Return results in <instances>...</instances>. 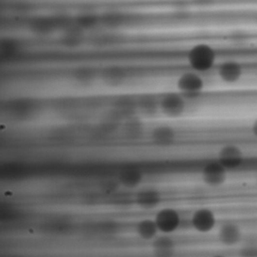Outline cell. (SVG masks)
Returning a JSON list of instances; mask_svg holds the SVG:
<instances>
[{
	"mask_svg": "<svg viewBox=\"0 0 257 257\" xmlns=\"http://www.w3.org/2000/svg\"><path fill=\"white\" fill-rule=\"evenodd\" d=\"M190 221L192 228L201 234L210 232L217 222L214 212L207 207H201L195 210Z\"/></svg>",
	"mask_w": 257,
	"mask_h": 257,
	"instance_id": "3",
	"label": "cell"
},
{
	"mask_svg": "<svg viewBox=\"0 0 257 257\" xmlns=\"http://www.w3.org/2000/svg\"><path fill=\"white\" fill-rule=\"evenodd\" d=\"M127 70L120 66H109L100 70L99 80L109 88H118L127 82Z\"/></svg>",
	"mask_w": 257,
	"mask_h": 257,
	"instance_id": "7",
	"label": "cell"
},
{
	"mask_svg": "<svg viewBox=\"0 0 257 257\" xmlns=\"http://www.w3.org/2000/svg\"><path fill=\"white\" fill-rule=\"evenodd\" d=\"M255 184H256V187H257V177H256V180H255Z\"/></svg>",
	"mask_w": 257,
	"mask_h": 257,
	"instance_id": "18",
	"label": "cell"
},
{
	"mask_svg": "<svg viewBox=\"0 0 257 257\" xmlns=\"http://www.w3.org/2000/svg\"><path fill=\"white\" fill-rule=\"evenodd\" d=\"M152 252L154 257H174L177 243L171 234H159L151 242Z\"/></svg>",
	"mask_w": 257,
	"mask_h": 257,
	"instance_id": "11",
	"label": "cell"
},
{
	"mask_svg": "<svg viewBox=\"0 0 257 257\" xmlns=\"http://www.w3.org/2000/svg\"><path fill=\"white\" fill-rule=\"evenodd\" d=\"M154 219L160 234H173L180 228L181 224L180 213L172 207L160 209L156 213Z\"/></svg>",
	"mask_w": 257,
	"mask_h": 257,
	"instance_id": "1",
	"label": "cell"
},
{
	"mask_svg": "<svg viewBox=\"0 0 257 257\" xmlns=\"http://www.w3.org/2000/svg\"><path fill=\"white\" fill-rule=\"evenodd\" d=\"M137 235L145 241H153L159 234V230L154 218H144L135 225Z\"/></svg>",
	"mask_w": 257,
	"mask_h": 257,
	"instance_id": "13",
	"label": "cell"
},
{
	"mask_svg": "<svg viewBox=\"0 0 257 257\" xmlns=\"http://www.w3.org/2000/svg\"><path fill=\"white\" fill-rule=\"evenodd\" d=\"M239 257H257V243H246L239 249Z\"/></svg>",
	"mask_w": 257,
	"mask_h": 257,
	"instance_id": "15",
	"label": "cell"
},
{
	"mask_svg": "<svg viewBox=\"0 0 257 257\" xmlns=\"http://www.w3.org/2000/svg\"><path fill=\"white\" fill-rule=\"evenodd\" d=\"M162 195L158 189L154 188H141L138 190L135 203L140 208L152 210L162 204Z\"/></svg>",
	"mask_w": 257,
	"mask_h": 257,
	"instance_id": "10",
	"label": "cell"
},
{
	"mask_svg": "<svg viewBox=\"0 0 257 257\" xmlns=\"http://www.w3.org/2000/svg\"><path fill=\"white\" fill-rule=\"evenodd\" d=\"M228 171L222 165L216 162L206 164L201 169V180L210 187H219L227 180Z\"/></svg>",
	"mask_w": 257,
	"mask_h": 257,
	"instance_id": "4",
	"label": "cell"
},
{
	"mask_svg": "<svg viewBox=\"0 0 257 257\" xmlns=\"http://www.w3.org/2000/svg\"><path fill=\"white\" fill-rule=\"evenodd\" d=\"M100 70L91 66H82L73 70L71 78L75 83L82 86H88L99 79Z\"/></svg>",
	"mask_w": 257,
	"mask_h": 257,
	"instance_id": "14",
	"label": "cell"
},
{
	"mask_svg": "<svg viewBox=\"0 0 257 257\" xmlns=\"http://www.w3.org/2000/svg\"><path fill=\"white\" fill-rule=\"evenodd\" d=\"M252 132L254 136L257 138V121H255V122L254 123L253 125H252Z\"/></svg>",
	"mask_w": 257,
	"mask_h": 257,
	"instance_id": "16",
	"label": "cell"
},
{
	"mask_svg": "<svg viewBox=\"0 0 257 257\" xmlns=\"http://www.w3.org/2000/svg\"><path fill=\"white\" fill-rule=\"evenodd\" d=\"M176 132L168 125H158L148 133V138L153 145L157 147H169L176 140Z\"/></svg>",
	"mask_w": 257,
	"mask_h": 257,
	"instance_id": "12",
	"label": "cell"
},
{
	"mask_svg": "<svg viewBox=\"0 0 257 257\" xmlns=\"http://www.w3.org/2000/svg\"><path fill=\"white\" fill-rule=\"evenodd\" d=\"M118 135L123 141L127 142H137L146 136V127L144 120L138 115L127 118L120 125Z\"/></svg>",
	"mask_w": 257,
	"mask_h": 257,
	"instance_id": "2",
	"label": "cell"
},
{
	"mask_svg": "<svg viewBox=\"0 0 257 257\" xmlns=\"http://www.w3.org/2000/svg\"><path fill=\"white\" fill-rule=\"evenodd\" d=\"M217 161L227 171L237 169L243 163V153L235 146H225L219 152Z\"/></svg>",
	"mask_w": 257,
	"mask_h": 257,
	"instance_id": "9",
	"label": "cell"
},
{
	"mask_svg": "<svg viewBox=\"0 0 257 257\" xmlns=\"http://www.w3.org/2000/svg\"><path fill=\"white\" fill-rule=\"evenodd\" d=\"M212 257H225V256H224V255H213V256H212Z\"/></svg>",
	"mask_w": 257,
	"mask_h": 257,
	"instance_id": "17",
	"label": "cell"
},
{
	"mask_svg": "<svg viewBox=\"0 0 257 257\" xmlns=\"http://www.w3.org/2000/svg\"><path fill=\"white\" fill-rule=\"evenodd\" d=\"M137 97V115L144 119H150L159 113V96L150 93L138 94Z\"/></svg>",
	"mask_w": 257,
	"mask_h": 257,
	"instance_id": "5",
	"label": "cell"
},
{
	"mask_svg": "<svg viewBox=\"0 0 257 257\" xmlns=\"http://www.w3.org/2000/svg\"><path fill=\"white\" fill-rule=\"evenodd\" d=\"M242 237L241 228L238 224L232 221L223 222L218 229V240L225 246H236L241 241Z\"/></svg>",
	"mask_w": 257,
	"mask_h": 257,
	"instance_id": "6",
	"label": "cell"
},
{
	"mask_svg": "<svg viewBox=\"0 0 257 257\" xmlns=\"http://www.w3.org/2000/svg\"><path fill=\"white\" fill-rule=\"evenodd\" d=\"M120 189L139 190L142 187L145 176L142 171L135 168L121 170L115 177Z\"/></svg>",
	"mask_w": 257,
	"mask_h": 257,
	"instance_id": "8",
	"label": "cell"
}]
</instances>
